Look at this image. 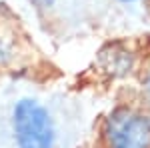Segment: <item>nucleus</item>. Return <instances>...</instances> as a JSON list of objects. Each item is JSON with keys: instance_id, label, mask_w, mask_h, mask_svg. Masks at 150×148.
Returning a JSON list of instances; mask_svg holds the SVG:
<instances>
[{"instance_id": "f257e3e1", "label": "nucleus", "mask_w": 150, "mask_h": 148, "mask_svg": "<svg viewBox=\"0 0 150 148\" xmlns=\"http://www.w3.org/2000/svg\"><path fill=\"white\" fill-rule=\"evenodd\" d=\"M104 148H150V108L118 104L102 126Z\"/></svg>"}, {"instance_id": "f03ea898", "label": "nucleus", "mask_w": 150, "mask_h": 148, "mask_svg": "<svg viewBox=\"0 0 150 148\" xmlns=\"http://www.w3.org/2000/svg\"><path fill=\"white\" fill-rule=\"evenodd\" d=\"M12 134L16 148H54L52 116L34 98H20L12 108Z\"/></svg>"}, {"instance_id": "7ed1b4c3", "label": "nucleus", "mask_w": 150, "mask_h": 148, "mask_svg": "<svg viewBox=\"0 0 150 148\" xmlns=\"http://www.w3.org/2000/svg\"><path fill=\"white\" fill-rule=\"evenodd\" d=\"M104 68L112 76H124L132 68V54L122 48H112L110 54H104Z\"/></svg>"}, {"instance_id": "20e7f679", "label": "nucleus", "mask_w": 150, "mask_h": 148, "mask_svg": "<svg viewBox=\"0 0 150 148\" xmlns=\"http://www.w3.org/2000/svg\"><path fill=\"white\" fill-rule=\"evenodd\" d=\"M142 86H144V94H146V100H148L150 106V62L144 68V74H142Z\"/></svg>"}, {"instance_id": "39448f33", "label": "nucleus", "mask_w": 150, "mask_h": 148, "mask_svg": "<svg viewBox=\"0 0 150 148\" xmlns=\"http://www.w3.org/2000/svg\"><path fill=\"white\" fill-rule=\"evenodd\" d=\"M10 58V46L4 38H0V64H4Z\"/></svg>"}, {"instance_id": "423d86ee", "label": "nucleus", "mask_w": 150, "mask_h": 148, "mask_svg": "<svg viewBox=\"0 0 150 148\" xmlns=\"http://www.w3.org/2000/svg\"><path fill=\"white\" fill-rule=\"evenodd\" d=\"M32 2H34L38 8H50V6H52L56 0H32Z\"/></svg>"}, {"instance_id": "0eeeda50", "label": "nucleus", "mask_w": 150, "mask_h": 148, "mask_svg": "<svg viewBox=\"0 0 150 148\" xmlns=\"http://www.w3.org/2000/svg\"><path fill=\"white\" fill-rule=\"evenodd\" d=\"M118 2H122V4H134V2H138V0H118Z\"/></svg>"}]
</instances>
